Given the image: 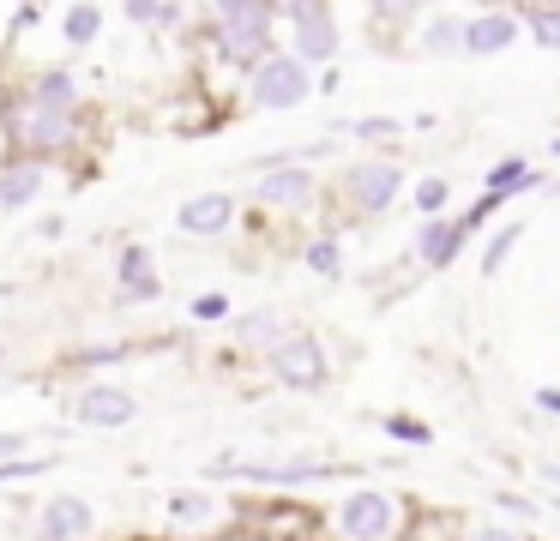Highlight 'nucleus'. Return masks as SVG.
I'll use <instances>...</instances> for the list:
<instances>
[{
  "label": "nucleus",
  "instance_id": "nucleus-41",
  "mask_svg": "<svg viewBox=\"0 0 560 541\" xmlns=\"http://www.w3.org/2000/svg\"><path fill=\"white\" fill-rule=\"evenodd\" d=\"M548 156H560V132H555V139H548Z\"/></svg>",
  "mask_w": 560,
  "mask_h": 541
},
{
  "label": "nucleus",
  "instance_id": "nucleus-19",
  "mask_svg": "<svg viewBox=\"0 0 560 541\" xmlns=\"http://www.w3.org/2000/svg\"><path fill=\"white\" fill-rule=\"evenodd\" d=\"M518 240H524V216H506V223H494V228L482 235L476 271H482V277H500V271H506V259L518 252Z\"/></svg>",
  "mask_w": 560,
  "mask_h": 541
},
{
  "label": "nucleus",
  "instance_id": "nucleus-37",
  "mask_svg": "<svg viewBox=\"0 0 560 541\" xmlns=\"http://www.w3.org/2000/svg\"><path fill=\"white\" fill-rule=\"evenodd\" d=\"M25 475H43V463H25V457H7L0 463V481H25Z\"/></svg>",
  "mask_w": 560,
  "mask_h": 541
},
{
  "label": "nucleus",
  "instance_id": "nucleus-7",
  "mask_svg": "<svg viewBox=\"0 0 560 541\" xmlns=\"http://www.w3.org/2000/svg\"><path fill=\"white\" fill-rule=\"evenodd\" d=\"M524 43V12L506 7V0H476L464 12V60H500Z\"/></svg>",
  "mask_w": 560,
  "mask_h": 541
},
{
  "label": "nucleus",
  "instance_id": "nucleus-10",
  "mask_svg": "<svg viewBox=\"0 0 560 541\" xmlns=\"http://www.w3.org/2000/svg\"><path fill=\"white\" fill-rule=\"evenodd\" d=\"M290 55L302 60V67H314V72H326V67H338V55H343V24H338V12H307V19H295L290 24Z\"/></svg>",
  "mask_w": 560,
  "mask_h": 541
},
{
  "label": "nucleus",
  "instance_id": "nucleus-1",
  "mask_svg": "<svg viewBox=\"0 0 560 541\" xmlns=\"http://www.w3.org/2000/svg\"><path fill=\"white\" fill-rule=\"evenodd\" d=\"M326 529H331V541H410L416 499L398 487L355 481L350 493H338V499L326 505Z\"/></svg>",
  "mask_w": 560,
  "mask_h": 541
},
{
  "label": "nucleus",
  "instance_id": "nucleus-32",
  "mask_svg": "<svg viewBox=\"0 0 560 541\" xmlns=\"http://www.w3.org/2000/svg\"><path fill=\"white\" fill-rule=\"evenodd\" d=\"M37 103L43 108H73V72H61V67L43 72V79H37Z\"/></svg>",
  "mask_w": 560,
  "mask_h": 541
},
{
  "label": "nucleus",
  "instance_id": "nucleus-42",
  "mask_svg": "<svg viewBox=\"0 0 560 541\" xmlns=\"http://www.w3.org/2000/svg\"><path fill=\"white\" fill-rule=\"evenodd\" d=\"M506 7H524V0H506Z\"/></svg>",
  "mask_w": 560,
  "mask_h": 541
},
{
  "label": "nucleus",
  "instance_id": "nucleus-4",
  "mask_svg": "<svg viewBox=\"0 0 560 541\" xmlns=\"http://www.w3.org/2000/svg\"><path fill=\"white\" fill-rule=\"evenodd\" d=\"M404 163L392 151H368V156H350L338 175V192H343V211L362 216V223H380L392 204L404 199Z\"/></svg>",
  "mask_w": 560,
  "mask_h": 541
},
{
  "label": "nucleus",
  "instance_id": "nucleus-30",
  "mask_svg": "<svg viewBox=\"0 0 560 541\" xmlns=\"http://www.w3.org/2000/svg\"><path fill=\"white\" fill-rule=\"evenodd\" d=\"M500 211H506V199H494V192H476V199L458 211V223L470 228V240H476V235H488V228L500 223Z\"/></svg>",
  "mask_w": 560,
  "mask_h": 541
},
{
  "label": "nucleus",
  "instance_id": "nucleus-28",
  "mask_svg": "<svg viewBox=\"0 0 560 541\" xmlns=\"http://www.w3.org/2000/svg\"><path fill=\"white\" fill-rule=\"evenodd\" d=\"M464 541H536V529L524 524H506V517H464Z\"/></svg>",
  "mask_w": 560,
  "mask_h": 541
},
{
  "label": "nucleus",
  "instance_id": "nucleus-33",
  "mask_svg": "<svg viewBox=\"0 0 560 541\" xmlns=\"http://www.w3.org/2000/svg\"><path fill=\"white\" fill-rule=\"evenodd\" d=\"M194 319H199V325H223V319H235L230 295H223V289H206V295H194Z\"/></svg>",
  "mask_w": 560,
  "mask_h": 541
},
{
  "label": "nucleus",
  "instance_id": "nucleus-21",
  "mask_svg": "<svg viewBox=\"0 0 560 541\" xmlns=\"http://www.w3.org/2000/svg\"><path fill=\"white\" fill-rule=\"evenodd\" d=\"M43 192V163H13L0 168V211H25Z\"/></svg>",
  "mask_w": 560,
  "mask_h": 541
},
{
  "label": "nucleus",
  "instance_id": "nucleus-12",
  "mask_svg": "<svg viewBox=\"0 0 560 541\" xmlns=\"http://www.w3.org/2000/svg\"><path fill=\"white\" fill-rule=\"evenodd\" d=\"M73 415L85 421V427H127V421L139 415V397L127 391V385H85V391L73 397Z\"/></svg>",
  "mask_w": 560,
  "mask_h": 541
},
{
  "label": "nucleus",
  "instance_id": "nucleus-26",
  "mask_svg": "<svg viewBox=\"0 0 560 541\" xmlns=\"http://www.w3.org/2000/svg\"><path fill=\"white\" fill-rule=\"evenodd\" d=\"M428 12V0H368V19L380 31H416V19Z\"/></svg>",
  "mask_w": 560,
  "mask_h": 541
},
{
  "label": "nucleus",
  "instance_id": "nucleus-36",
  "mask_svg": "<svg viewBox=\"0 0 560 541\" xmlns=\"http://www.w3.org/2000/svg\"><path fill=\"white\" fill-rule=\"evenodd\" d=\"M163 12H170L163 0H127V19H133V24H158Z\"/></svg>",
  "mask_w": 560,
  "mask_h": 541
},
{
  "label": "nucleus",
  "instance_id": "nucleus-11",
  "mask_svg": "<svg viewBox=\"0 0 560 541\" xmlns=\"http://www.w3.org/2000/svg\"><path fill=\"white\" fill-rule=\"evenodd\" d=\"M410 48L422 60H464V12L458 7H428L410 31Z\"/></svg>",
  "mask_w": 560,
  "mask_h": 541
},
{
  "label": "nucleus",
  "instance_id": "nucleus-31",
  "mask_svg": "<svg viewBox=\"0 0 560 541\" xmlns=\"http://www.w3.org/2000/svg\"><path fill=\"white\" fill-rule=\"evenodd\" d=\"M61 31H67V43H73V48H85V43H97L103 12H97V7H73V12H67V24H61Z\"/></svg>",
  "mask_w": 560,
  "mask_h": 541
},
{
  "label": "nucleus",
  "instance_id": "nucleus-14",
  "mask_svg": "<svg viewBox=\"0 0 560 541\" xmlns=\"http://www.w3.org/2000/svg\"><path fill=\"white\" fill-rule=\"evenodd\" d=\"M43 541H85L91 529H97V511H91L85 499H73V493H61V499L43 505Z\"/></svg>",
  "mask_w": 560,
  "mask_h": 541
},
{
  "label": "nucleus",
  "instance_id": "nucleus-20",
  "mask_svg": "<svg viewBox=\"0 0 560 541\" xmlns=\"http://www.w3.org/2000/svg\"><path fill=\"white\" fill-rule=\"evenodd\" d=\"M524 43H536L542 55H560V0H524Z\"/></svg>",
  "mask_w": 560,
  "mask_h": 541
},
{
  "label": "nucleus",
  "instance_id": "nucleus-16",
  "mask_svg": "<svg viewBox=\"0 0 560 541\" xmlns=\"http://www.w3.org/2000/svg\"><path fill=\"white\" fill-rule=\"evenodd\" d=\"M115 277H121V301H158L163 295V277H158V264H151L145 247H121Z\"/></svg>",
  "mask_w": 560,
  "mask_h": 541
},
{
  "label": "nucleus",
  "instance_id": "nucleus-27",
  "mask_svg": "<svg viewBox=\"0 0 560 541\" xmlns=\"http://www.w3.org/2000/svg\"><path fill=\"white\" fill-rule=\"evenodd\" d=\"M163 511H170L175 524H211V517H218L223 505L211 499V493H194V487H182V493H170V499H163Z\"/></svg>",
  "mask_w": 560,
  "mask_h": 541
},
{
  "label": "nucleus",
  "instance_id": "nucleus-6",
  "mask_svg": "<svg viewBox=\"0 0 560 541\" xmlns=\"http://www.w3.org/2000/svg\"><path fill=\"white\" fill-rule=\"evenodd\" d=\"M266 373L283 391H326L331 385V349L314 331H290L278 349H266Z\"/></svg>",
  "mask_w": 560,
  "mask_h": 541
},
{
  "label": "nucleus",
  "instance_id": "nucleus-25",
  "mask_svg": "<svg viewBox=\"0 0 560 541\" xmlns=\"http://www.w3.org/2000/svg\"><path fill=\"white\" fill-rule=\"evenodd\" d=\"M355 144H398V139H410V120H398V115H355L350 127Z\"/></svg>",
  "mask_w": 560,
  "mask_h": 541
},
{
  "label": "nucleus",
  "instance_id": "nucleus-44",
  "mask_svg": "<svg viewBox=\"0 0 560 541\" xmlns=\"http://www.w3.org/2000/svg\"><path fill=\"white\" fill-rule=\"evenodd\" d=\"M555 457H560V451H555Z\"/></svg>",
  "mask_w": 560,
  "mask_h": 541
},
{
  "label": "nucleus",
  "instance_id": "nucleus-8",
  "mask_svg": "<svg viewBox=\"0 0 560 541\" xmlns=\"http://www.w3.org/2000/svg\"><path fill=\"white\" fill-rule=\"evenodd\" d=\"M254 199L266 204V211H290V216H302L307 204L319 199V175H314V163H278V168H266V175H254Z\"/></svg>",
  "mask_w": 560,
  "mask_h": 541
},
{
  "label": "nucleus",
  "instance_id": "nucleus-29",
  "mask_svg": "<svg viewBox=\"0 0 560 541\" xmlns=\"http://www.w3.org/2000/svg\"><path fill=\"white\" fill-rule=\"evenodd\" d=\"M302 264H307L314 277H343V240H338V235H314V240L302 247Z\"/></svg>",
  "mask_w": 560,
  "mask_h": 541
},
{
  "label": "nucleus",
  "instance_id": "nucleus-43",
  "mask_svg": "<svg viewBox=\"0 0 560 541\" xmlns=\"http://www.w3.org/2000/svg\"><path fill=\"white\" fill-rule=\"evenodd\" d=\"M0 355H7V349H0Z\"/></svg>",
  "mask_w": 560,
  "mask_h": 541
},
{
  "label": "nucleus",
  "instance_id": "nucleus-3",
  "mask_svg": "<svg viewBox=\"0 0 560 541\" xmlns=\"http://www.w3.org/2000/svg\"><path fill=\"white\" fill-rule=\"evenodd\" d=\"M206 475L254 481V487H319V481H350L355 469L331 457H211Z\"/></svg>",
  "mask_w": 560,
  "mask_h": 541
},
{
  "label": "nucleus",
  "instance_id": "nucleus-23",
  "mask_svg": "<svg viewBox=\"0 0 560 541\" xmlns=\"http://www.w3.org/2000/svg\"><path fill=\"white\" fill-rule=\"evenodd\" d=\"M452 180L446 175H422V180H410V211H416V223H428V216H446L452 211Z\"/></svg>",
  "mask_w": 560,
  "mask_h": 541
},
{
  "label": "nucleus",
  "instance_id": "nucleus-13",
  "mask_svg": "<svg viewBox=\"0 0 560 541\" xmlns=\"http://www.w3.org/2000/svg\"><path fill=\"white\" fill-rule=\"evenodd\" d=\"M542 168H536V156H524V151H506V156H494V163L482 168V192H494V199H524V192H542Z\"/></svg>",
  "mask_w": 560,
  "mask_h": 541
},
{
  "label": "nucleus",
  "instance_id": "nucleus-2",
  "mask_svg": "<svg viewBox=\"0 0 560 541\" xmlns=\"http://www.w3.org/2000/svg\"><path fill=\"white\" fill-rule=\"evenodd\" d=\"M278 0H211V43H218V60L254 72L259 60L271 55V36H278Z\"/></svg>",
  "mask_w": 560,
  "mask_h": 541
},
{
  "label": "nucleus",
  "instance_id": "nucleus-40",
  "mask_svg": "<svg viewBox=\"0 0 560 541\" xmlns=\"http://www.w3.org/2000/svg\"><path fill=\"white\" fill-rule=\"evenodd\" d=\"M542 192H548V199H560V175H548V180H542Z\"/></svg>",
  "mask_w": 560,
  "mask_h": 541
},
{
  "label": "nucleus",
  "instance_id": "nucleus-38",
  "mask_svg": "<svg viewBox=\"0 0 560 541\" xmlns=\"http://www.w3.org/2000/svg\"><path fill=\"white\" fill-rule=\"evenodd\" d=\"M79 361H85V367H97V361H127V349L103 343V349H85V355H79Z\"/></svg>",
  "mask_w": 560,
  "mask_h": 541
},
{
  "label": "nucleus",
  "instance_id": "nucleus-15",
  "mask_svg": "<svg viewBox=\"0 0 560 541\" xmlns=\"http://www.w3.org/2000/svg\"><path fill=\"white\" fill-rule=\"evenodd\" d=\"M230 223H235L230 192H199V199H187L182 211H175V228H182V235H223Z\"/></svg>",
  "mask_w": 560,
  "mask_h": 541
},
{
  "label": "nucleus",
  "instance_id": "nucleus-18",
  "mask_svg": "<svg viewBox=\"0 0 560 541\" xmlns=\"http://www.w3.org/2000/svg\"><path fill=\"white\" fill-rule=\"evenodd\" d=\"M295 325L283 319L278 307H254V313H235V343L242 349H259V355H266V349H278L283 337H290Z\"/></svg>",
  "mask_w": 560,
  "mask_h": 541
},
{
  "label": "nucleus",
  "instance_id": "nucleus-17",
  "mask_svg": "<svg viewBox=\"0 0 560 541\" xmlns=\"http://www.w3.org/2000/svg\"><path fill=\"white\" fill-rule=\"evenodd\" d=\"M19 127H25V139L37 144V151H61V144L73 139V108H43V103H25Z\"/></svg>",
  "mask_w": 560,
  "mask_h": 541
},
{
  "label": "nucleus",
  "instance_id": "nucleus-39",
  "mask_svg": "<svg viewBox=\"0 0 560 541\" xmlns=\"http://www.w3.org/2000/svg\"><path fill=\"white\" fill-rule=\"evenodd\" d=\"M25 433H0V463H7V457H19V451H25Z\"/></svg>",
  "mask_w": 560,
  "mask_h": 541
},
{
  "label": "nucleus",
  "instance_id": "nucleus-5",
  "mask_svg": "<svg viewBox=\"0 0 560 541\" xmlns=\"http://www.w3.org/2000/svg\"><path fill=\"white\" fill-rule=\"evenodd\" d=\"M307 96H314V67H302L290 48H271V55L247 72V103H254L259 115H290Z\"/></svg>",
  "mask_w": 560,
  "mask_h": 541
},
{
  "label": "nucleus",
  "instance_id": "nucleus-35",
  "mask_svg": "<svg viewBox=\"0 0 560 541\" xmlns=\"http://www.w3.org/2000/svg\"><path fill=\"white\" fill-rule=\"evenodd\" d=\"M331 0H278V19L283 24H295V19H307V12H326Z\"/></svg>",
  "mask_w": 560,
  "mask_h": 541
},
{
  "label": "nucleus",
  "instance_id": "nucleus-9",
  "mask_svg": "<svg viewBox=\"0 0 560 541\" xmlns=\"http://www.w3.org/2000/svg\"><path fill=\"white\" fill-rule=\"evenodd\" d=\"M458 252H470V228L458 223V211L416 223V235H410V259L422 264V271H452V264H458Z\"/></svg>",
  "mask_w": 560,
  "mask_h": 541
},
{
  "label": "nucleus",
  "instance_id": "nucleus-34",
  "mask_svg": "<svg viewBox=\"0 0 560 541\" xmlns=\"http://www.w3.org/2000/svg\"><path fill=\"white\" fill-rule=\"evenodd\" d=\"M530 409H536V415H548V421H560V385H536Z\"/></svg>",
  "mask_w": 560,
  "mask_h": 541
},
{
  "label": "nucleus",
  "instance_id": "nucleus-22",
  "mask_svg": "<svg viewBox=\"0 0 560 541\" xmlns=\"http://www.w3.org/2000/svg\"><path fill=\"white\" fill-rule=\"evenodd\" d=\"M488 511L506 517V524L536 529V524L548 517V505H542V499H530V493H518V487H494V493H488Z\"/></svg>",
  "mask_w": 560,
  "mask_h": 541
},
{
  "label": "nucleus",
  "instance_id": "nucleus-24",
  "mask_svg": "<svg viewBox=\"0 0 560 541\" xmlns=\"http://www.w3.org/2000/svg\"><path fill=\"white\" fill-rule=\"evenodd\" d=\"M380 433H386L392 445H410V451H428V445H434V427H428L422 415H410V409H392V415H380Z\"/></svg>",
  "mask_w": 560,
  "mask_h": 541
}]
</instances>
